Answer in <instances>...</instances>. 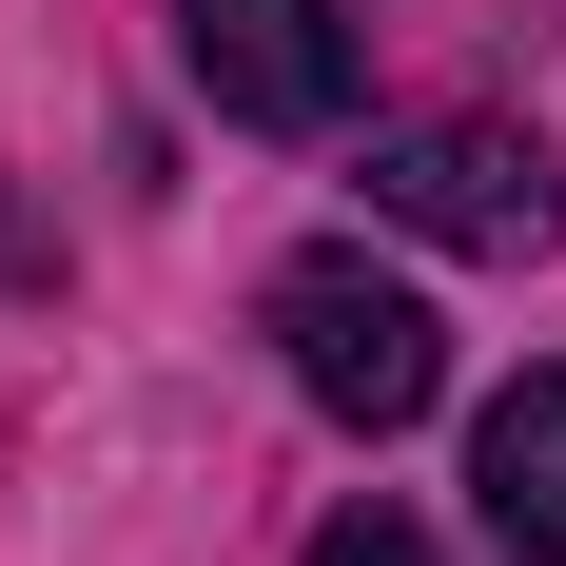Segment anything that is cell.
I'll return each mask as SVG.
<instances>
[{
  "mask_svg": "<svg viewBox=\"0 0 566 566\" xmlns=\"http://www.w3.org/2000/svg\"><path fill=\"white\" fill-rule=\"evenodd\" d=\"M469 509L509 566H566V371H509L469 410Z\"/></svg>",
  "mask_w": 566,
  "mask_h": 566,
  "instance_id": "277c9868",
  "label": "cell"
},
{
  "mask_svg": "<svg viewBox=\"0 0 566 566\" xmlns=\"http://www.w3.org/2000/svg\"><path fill=\"white\" fill-rule=\"evenodd\" d=\"M313 566H450V547H430L410 509H333V527H313Z\"/></svg>",
  "mask_w": 566,
  "mask_h": 566,
  "instance_id": "5b68a950",
  "label": "cell"
},
{
  "mask_svg": "<svg viewBox=\"0 0 566 566\" xmlns=\"http://www.w3.org/2000/svg\"><path fill=\"white\" fill-rule=\"evenodd\" d=\"M352 176H371V216L430 234V254H547V216H566L547 157H527L509 117H391Z\"/></svg>",
  "mask_w": 566,
  "mask_h": 566,
  "instance_id": "3957f363",
  "label": "cell"
},
{
  "mask_svg": "<svg viewBox=\"0 0 566 566\" xmlns=\"http://www.w3.org/2000/svg\"><path fill=\"white\" fill-rule=\"evenodd\" d=\"M254 333L293 352V391L333 410V430H410V410L450 391V333H430V293H410V274H371L352 234H333V254H293V274L254 293Z\"/></svg>",
  "mask_w": 566,
  "mask_h": 566,
  "instance_id": "6da1fadb",
  "label": "cell"
},
{
  "mask_svg": "<svg viewBox=\"0 0 566 566\" xmlns=\"http://www.w3.org/2000/svg\"><path fill=\"white\" fill-rule=\"evenodd\" d=\"M176 59H196V98L234 137H333L371 40H352V0H176Z\"/></svg>",
  "mask_w": 566,
  "mask_h": 566,
  "instance_id": "7a4b0ae2",
  "label": "cell"
}]
</instances>
